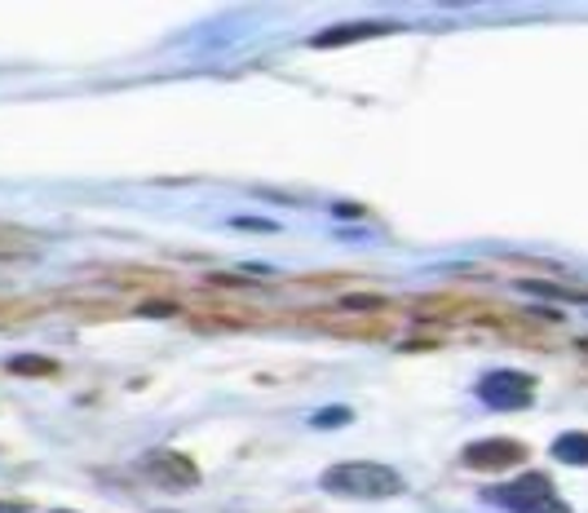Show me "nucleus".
I'll return each mask as SVG.
<instances>
[{
	"label": "nucleus",
	"mask_w": 588,
	"mask_h": 513,
	"mask_svg": "<svg viewBox=\"0 0 588 513\" xmlns=\"http://www.w3.org/2000/svg\"><path fill=\"white\" fill-rule=\"evenodd\" d=\"M350 421H354V408H346V403L318 408V412L310 416V425H314V429H341V425H350Z\"/></svg>",
	"instance_id": "9"
},
{
	"label": "nucleus",
	"mask_w": 588,
	"mask_h": 513,
	"mask_svg": "<svg viewBox=\"0 0 588 513\" xmlns=\"http://www.w3.org/2000/svg\"><path fill=\"white\" fill-rule=\"evenodd\" d=\"M151 513H177V509H151Z\"/></svg>",
	"instance_id": "13"
},
{
	"label": "nucleus",
	"mask_w": 588,
	"mask_h": 513,
	"mask_svg": "<svg viewBox=\"0 0 588 513\" xmlns=\"http://www.w3.org/2000/svg\"><path fill=\"white\" fill-rule=\"evenodd\" d=\"M395 23H341V27H328L310 36V49H341V45H363V40H376V36H389Z\"/></svg>",
	"instance_id": "6"
},
{
	"label": "nucleus",
	"mask_w": 588,
	"mask_h": 513,
	"mask_svg": "<svg viewBox=\"0 0 588 513\" xmlns=\"http://www.w3.org/2000/svg\"><path fill=\"white\" fill-rule=\"evenodd\" d=\"M346 305H350V310H380L385 297H346Z\"/></svg>",
	"instance_id": "11"
},
{
	"label": "nucleus",
	"mask_w": 588,
	"mask_h": 513,
	"mask_svg": "<svg viewBox=\"0 0 588 513\" xmlns=\"http://www.w3.org/2000/svg\"><path fill=\"white\" fill-rule=\"evenodd\" d=\"M522 461H531V447L517 442V438H474L461 452V465L478 470V474H500V470H513Z\"/></svg>",
	"instance_id": "4"
},
{
	"label": "nucleus",
	"mask_w": 588,
	"mask_h": 513,
	"mask_svg": "<svg viewBox=\"0 0 588 513\" xmlns=\"http://www.w3.org/2000/svg\"><path fill=\"white\" fill-rule=\"evenodd\" d=\"M487 504L504 509V513H571V504L558 496L553 478L549 474H522L513 483H500V487H487L483 491Z\"/></svg>",
	"instance_id": "2"
},
{
	"label": "nucleus",
	"mask_w": 588,
	"mask_h": 513,
	"mask_svg": "<svg viewBox=\"0 0 588 513\" xmlns=\"http://www.w3.org/2000/svg\"><path fill=\"white\" fill-rule=\"evenodd\" d=\"M5 367H10L14 376H53V372H58V363L45 359V354H14Z\"/></svg>",
	"instance_id": "8"
},
{
	"label": "nucleus",
	"mask_w": 588,
	"mask_h": 513,
	"mask_svg": "<svg viewBox=\"0 0 588 513\" xmlns=\"http://www.w3.org/2000/svg\"><path fill=\"white\" fill-rule=\"evenodd\" d=\"M142 470L160 487H195V483H200V465H195L190 456H182V452H151L142 461Z\"/></svg>",
	"instance_id": "5"
},
{
	"label": "nucleus",
	"mask_w": 588,
	"mask_h": 513,
	"mask_svg": "<svg viewBox=\"0 0 588 513\" xmlns=\"http://www.w3.org/2000/svg\"><path fill=\"white\" fill-rule=\"evenodd\" d=\"M318 487L337 500H395L403 496V474L380 461H337L323 470Z\"/></svg>",
	"instance_id": "1"
},
{
	"label": "nucleus",
	"mask_w": 588,
	"mask_h": 513,
	"mask_svg": "<svg viewBox=\"0 0 588 513\" xmlns=\"http://www.w3.org/2000/svg\"><path fill=\"white\" fill-rule=\"evenodd\" d=\"M478 399L491 412H522V408L536 403V376L517 372V367H496L478 380Z\"/></svg>",
	"instance_id": "3"
},
{
	"label": "nucleus",
	"mask_w": 588,
	"mask_h": 513,
	"mask_svg": "<svg viewBox=\"0 0 588 513\" xmlns=\"http://www.w3.org/2000/svg\"><path fill=\"white\" fill-rule=\"evenodd\" d=\"M49 513H80V509H49Z\"/></svg>",
	"instance_id": "12"
},
{
	"label": "nucleus",
	"mask_w": 588,
	"mask_h": 513,
	"mask_svg": "<svg viewBox=\"0 0 588 513\" xmlns=\"http://www.w3.org/2000/svg\"><path fill=\"white\" fill-rule=\"evenodd\" d=\"M230 226L235 230H266V235L279 230V222H271V217H230Z\"/></svg>",
	"instance_id": "10"
},
{
	"label": "nucleus",
	"mask_w": 588,
	"mask_h": 513,
	"mask_svg": "<svg viewBox=\"0 0 588 513\" xmlns=\"http://www.w3.org/2000/svg\"><path fill=\"white\" fill-rule=\"evenodd\" d=\"M553 461L571 470H588V429H566L553 438Z\"/></svg>",
	"instance_id": "7"
}]
</instances>
